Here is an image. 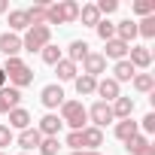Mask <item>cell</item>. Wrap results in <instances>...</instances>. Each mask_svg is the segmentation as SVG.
I'll list each match as a JSON object with an SVG mask.
<instances>
[{"label": "cell", "instance_id": "obj_27", "mask_svg": "<svg viewBox=\"0 0 155 155\" xmlns=\"http://www.w3.org/2000/svg\"><path fill=\"white\" fill-rule=\"evenodd\" d=\"M28 12V21H31V28H37V25H46V3H34L31 9H25Z\"/></svg>", "mask_w": 155, "mask_h": 155}, {"label": "cell", "instance_id": "obj_32", "mask_svg": "<svg viewBox=\"0 0 155 155\" xmlns=\"http://www.w3.org/2000/svg\"><path fill=\"white\" fill-rule=\"evenodd\" d=\"M143 146H149V140H146V137H143V134H134V137H131V140H128V143H125V149H128V152H131V155H137V152H140V149H143Z\"/></svg>", "mask_w": 155, "mask_h": 155}, {"label": "cell", "instance_id": "obj_43", "mask_svg": "<svg viewBox=\"0 0 155 155\" xmlns=\"http://www.w3.org/2000/svg\"><path fill=\"white\" fill-rule=\"evenodd\" d=\"M0 155H3V152H0Z\"/></svg>", "mask_w": 155, "mask_h": 155}, {"label": "cell", "instance_id": "obj_28", "mask_svg": "<svg viewBox=\"0 0 155 155\" xmlns=\"http://www.w3.org/2000/svg\"><path fill=\"white\" fill-rule=\"evenodd\" d=\"M137 37H143V40L155 37V15H146L143 21H137Z\"/></svg>", "mask_w": 155, "mask_h": 155}, {"label": "cell", "instance_id": "obj_6", "mask_svg": "<svg viewBox=\"0 0 155 155\" xmlns=\"http://www.w3.org/2000/svg\"><path fill=\"white\" fill-rule=\"evenodd\" d=\"M79 137H82V152H97V146L104 143V131H101V128H94V125L82 128V131H79Z\"/></svg>", "mask_w": 155, "mask_h": 155}, {"label": "cell", "instance_id": "obj_9", "mask_svg": "<svg viewBox=\"0 0 155 155\" xmlns=\"http://www.w3.org/2000/svg\"><path fill=\"white\" fill-rule=\"evenodd\" d=\"M94 94L104 101V104H110V101H116L122 91H119V82L113 79V76H107V79H101L97 82V88H94Z\"/></svg>", "mask_w": 155, "mask_h": 155}, {"label": "cell", "instance_id": "obj_35", "mask_svg": "<svg viewBox=\"0 0 155 155\" xmlns=\"http://www.w3.org/2000/svg\"><path fill=\"white\" fill-rule=\"evenodd\" d=\"M67 146H70L73 152H82V137H79V131H70V134H67Z\"/></svg>", "mask_w": 155, "mask_h": 155}, {"label": "cell", "instance_id": "obj_8", "mask_svg": "<svg viewBox=\"0 0 155 155\" xmlns=\"http://www.w3.org/2000/svg\"><path fill=\"white\" fill-rule=\"evenodd\" d=\"M104 70H107V58H104V55H97V52H88V55H85V61H82V73H85V76H94V79H97Z\"/></svg>", "mask_w": 155, "mask_h": 155}, {"label": "cell", "instance_id": "obj_31", "mask_svg": "<svg viewBox=\"0 0 155 155\" xmlns=\"http://www.w3.org/2000/svg\"><path fill=\"white\" fill-rule=\"evenodd\" d=\"M40 55H43V61H46V64H52V67L61 61V49H58V46H52V43H49V46H46Z\"/></svg>", "mask_w": 155, "mask_h": 155}, {"label": "cell", "instance_id": "obj_22", "mask_svg": "<svg viewBox=\"0 0 155 155\" xmlns=\"http://www.w3.org/2000/svg\"><path fill=\"white\" fill-rule=\"evenodd\" d=\"M55 73H58L61 82H73V79H76V64L67 61V58H61V61L55 64Z\"/></svg>", "mask_w": 155, "mask_h": 155}, {"label": "cell", "instance_id": "obj_12", "mask_svg": "<svg viewBox=\"0 0 155 155\" xmlns=\"http://www.w3.org/2000/svg\"><path fill=\"white\" fill-rule=\"evenodd\" d=\"M18 101H21V91H18V88H12V85H9V88H6V85L0 88V113H12V110L18 107Z\"/></svg>", "mask_w": 155, "mask_h": 155}, {"label": "cell", "instance_id": "obj_37", "mask_svg": "<svg viewBox=\"0 0 155 155\" xmlns=\"http://www.w3.org/2000/svg\"><path fill=\"white\" fill-rule=\"evenodd\" d=\"M9 143H12V131H9L6 125H0V149L9 146Z\"/></svg>", "mask_w": 155, "mask_h": 155}, {"label": "cell", "instance_id": "obj_13", "mask_svg": "<svg viewBox=\"0 0 155 155\" xmlns=\"http://www.w3.org/2000/svg\"><path fill=\"white\" fill-rule=\"evenodd\" d=\"M110 110H113V119H131V113H134V97L119 94V97L110 104Z\"/></svg>", "mask_w": 155, "mask_h": 155}, {"label": "cell", "instance_id": "obj_11", "mask_svg": "<svg viewBox=\"0 0 155 155\" xmlns=\"http://www.w3.org/2000/svg\"><path fill=\"white\" fill-rule=\"evenodd\" d=\"M40 101H43V107L55 110V107L64 104V88H61V85H46V88L40 91Z\"/></svg>", "mask_w": 155, "mask_h": 155}, {"label": "cell", "instance_id": "obj_25", "mask_svg": "<svg viewBox=\"0 0 155 155\" xmlns=\"http://www.w3.org/2000/svg\"><path fill=\"white\" fill-rule=\"evenodd\" d=\"M79 18H82V25L94 28V25L101 21V12H97V6H94V3H85V6H79Z\"/></svg>", "mask_w": 155, "mask_h": 155}, {"label": "cell", "instance_id": "obj_5", "mask_svg": "<svg viewBox=\"0 0 155 155\" xmlns=\"http://www.w3.org/2000/svg\"><path fill=\"white\" fill-rule=\"evenodd\" d=\"M88 119L94 122V128H107L110 122H113V110H110V104H104V101H94L91 104V110H88Z\"/></svg>", "mask_w": 155, "mask_h": 155}, {"label": "cell", "instance_id": "obj_7", "mask_svg": "<svg viewBox=\"0 0 155 155\" xmlns=\"http://www.w3.org/2000/svg\"><path fill=\"white\" fill-rule=\"evenodd\" d=\"M21 52V37L6 31V34H0V55H6V58H18Z\"/></svg>", "mask_w": 155, "mask_h": 155}, {"label": "cell", "instance_id": "obj_26", "mask_svg": "<svg viewBox=\"0 0 155 155\" xmlns=\"http://www.w3.org/2000/svg\"><path fill=\"white\" fill-rule=\"evenodd\" d=\"M9 28H12V34H15V31H28V28H31L28 12H25V9H12V12H9Z\"/></svg>", "mask_w": 155, "mask_h": 155}, {"label": "cell", "instance_id": "obj_18", "mask_svg": "<svg viewBox=\"0 0 155 155\" xmlns=\"http://www.w3.org/2000/svg\"><path fill=\"white\" fill-rule=\"evenodd\" d=\"M134 134H140V125H137L134 119H122V122H116V137H119L122 143H128Z\"/></svg>", "mask_w": 155, "mask_h": 155}, {"label": "cell", "instance_id": "obj_20", "mask_svg": "<svg viewBox=\"0 0 155 155\" xmlns=\"http://www.w3.org/2000/svg\"><path fill=\"white\" fill-rule=\"evenodd\" d=\"M137 37V21H131V18H125V21H119L116 25V40H122V43H128L131 46V40Z\"/></svg>", "mask_w": 155, "mask_h": 155}, {"label": "cell", "instance_id": "obj_29", "mask_svg": "<svg viewBox=\"0 0 155 155\" xmlns=\"http://www.w3.org/2000/svg\"><path fill=\"white\" fill-rule=\"evenodd\" d=\"M94 31H97V37H101V40H104V43H107V40H113V37H116V25H113V21H110V18H101V21H97V25H94Z\"/></svg>", "mask_w": 155, "mask_h": 155}, {"label": "cell", "instance_id": "obj_3", "mask_svg": "<svg viewBox=\"0 0 155 155\" xmlns=\"http://www.w3.org/2000/svg\"><path fill=\"white\" fill-rule=\"evenodd\" d=\"M61 122L70 125V131H82L88 122V110L82 107V101H64L61 104Z\"/></svg>", "mask_w": 155, "mask_h": 155}, {"label": "cell", "instance_id": "obj_10", "mask_svg": "<svg viewBox=\"0 0 155 155\" xmlns=\"http://www.w3.org/2000/svg\"><path fill=\"white\" fill-rule=\"evenodd\" d=\"M128 55H131L128 61L134 64V70H146V67L152 64V52H149L146 46H131V49H128Z\"/></svg>", "mask_w": 155, "mask_h": 155}, {"label": "cell", "instance_id": "obj_42", "mask_svg": "<svg viewBox=\"0 0 155 155\" xmlns=\"http://www.w3.org/2000/svg\"><path fill=\"white\" fill-rule=\"evenodd\" d=\"M18 155H28V152H18Z\"/></svg>", "mask_w": 155, "mask_h": 155}, {"label": "cell", "instance_id": "obj_15", "mask_svg": "<svg viewBox=\"0 0 155 155\" xmlns=\"http://www.w3.org/2000/svg\"><path fill=\"white\" fill-rule=\"evenodd\" d=\"M128 49H131L128 43H122V40H116V37H113V40H107V52H104V58L125 61V58H128Z\"/></svg>", "mask_w": 155, "mask_h": 155}, {"label": "cell", "instance_id": "obj_19", "mask_svg": "<svg viewBox=\"0 0 155 155\" xmlns=\"http://www.w3.org/2000/svg\"><path fill=\"white\" fill-rule=\"evenodd\" d=\"M134 73H137L134 64L125 58V61H116V67H113V79H116V82H131V79H134Z\"/></svg>", "mask_w": 155, "mask_h": 155}, {"label": "cell", "instance_id": "obj_1", "mask_svg": "<svg viewBox=\"0 0 155 155\" xmlns=\"http://www.w3.org/2000/svg\"><path fill=\"white\" fill-rule=\"evenodd\" d=\"M79 18V3L76 0H58L46 6V25H70Z\"/></svg>", "mask_w": 155, "mask_h": 155}, {"label": "cell", "instance_id": "obj_36", "mask_svg": "<svg viewBox=\"0 0 155 155\" xmlns=\"http://www.w3.org/2000/svg\"><path fill=\"white\" fill-rule=\"evenodd\" d=\"M137 125H140L146 134H152V131H155V113H149V116H146L143 122H137Z\"/></svg>", "mask_w": 155, "mask_h": 155}, {"label": "cell", "instance_id": "obj_4", "mask_svg": "<svg viewBox=\"0 0 155 155\" xmlns=\"http://www.w3.org/2000/svg\"><path fill=\"white\" fill-rule=\"evenodd\" d=\"M52 40V28L49 25H37V28H28L25 31V40H21V49L28 52H43Z\"/></svg>", "mask_w": 155, "mask_h": 155}, {"label": "cell", "instance_id": "obj_16", "mask_svg": "<svg viewBox=\"0 0 155 155\" xmlns=\"http://www.w3.org/2000/svg\"><path fill=\"white\" fill-rule=\"evenodd\" d=\"M9 131H25V128H31V113L28 110H21V107H15L12 113H9V125H6Z\"/></svg>", "mask_w": 155, "mask_h": 155}, {"label": "cell", "instance_id": "obj_17", "mask_svg": "<svg viewBox=\"0 0 155 155\" xmlns=\"http://www.w3.org/2000/svg\"><path fill=\"white\" fill-rule=\"evenodd\" d=\"M40 140H43V134H40L37 128H25V131H18V146H21L25 152L37 149V146H40Z\"/></svg>", "mask_w": 155, "mask_h": 155}, {"label": "cell", "instance_id": "obj_41", "mask_svg": "<svg viewBox=\"0 0 155 155\" xmlns=\"http://www.w3.org/2000/svg\"><path fill=\"white\" fill-rule=\"evenodd\" d=\"M70 155H101V152H70Z\"/></svg>", "mask_w": 155, "mask_h": 155}, {"label": "cell", "instance_id": "obj_34", "mask_svg": "<svg viewBox=\"0 0 155 155\" xmlns=\"http://www.w3.org/2000/svg\"><path fill=\"white\" fill-rule=\"evenodd\" d=\"M94 6H97V12H101V15H110V12H116V9H119L116 0H97Z\"/></svg>", "mask_w": 155, "mask_h": 155}, {"label": "cell", "instance_id": "obj_24", "mask_svg": "<svg viewBox=\"0 0 155 155\" xmlns=\"http://www.w3.org/2000/svg\"><path fill=\"white\" fill-rule=\"evenodd\" d=\"M73 82H76V91H79V97H82V94H94V88H97V79H94V76H85V73H82V76H76Z\"/></svg>", "mask_w": 155, "mask_h": 155}, {"label": "cell", "instance_id": "obj_33", "mask_svg": "<svg viewBox=\"0 0 155 155\" xmlns=\"http://www.w3.org/2000/svg\"><path fill=\"white\" fill-rule=\"evenodd\" d=\"M134 12L143 15V18L152 15V12H155V0H134Z\"/></svg>", "mask_w": 155, "mask_h": 155}, {"label": "cell", "instance_id": "obj_40", "mask_svg": "<svg viewBox=\"0 0 155 155\" xmlns=\"http://www.w3.org/2000/svg\"><path fill=\"white\" fill-rule=\"evenodd\" d=\"M6 9H9V3H6V0H0V15H3Z\"/></svg>", "mask_w": 155, "mask_h": 155}, {"label": "cell", "instance_id": "obj_2", "mask_svg": "<svg viewBox=\"0 0 155 155\" xmlns=\"http://www.w3.org/2000/svg\"><path fill=\"white\" fill-rule=\"evenodd\" d=\"M3 73H6V79H9V85L12 88H25V85H31L34 82V70L21 61V58H6V64H3Z\"/></svg>", "mask_w": 155, "mask_h": 155}, {"label": "cell", "instance_id": "obj_14", "mask_svg": "<svg viewBox=\"0 0 155 155\" xmlns=\"http://www.w3.org/2000/svg\"><path fill=\"white\" fill-rule=\"evenodd\" d=\"M61 125H64V122H61V119H58L55 113H49V116H43V119H40V125H37V131H40L43 137H58V131H61Z\"/></svg>", "mask_w": 155, "mask_h": 155}, {"label": "cell", "instance_id": "obj_38", "mask_svg": "<svg viewBox=\"0 0 155 155\" xmlns=\"http://www.w3.org/2000/svg\"><path fill=\"white\" fill-rule=\"evenodd\" d=\"M137 155H155V146H152V143H149V146H143V149H140V152H137Z\"/></svg>", "mask_w": 155, "mask_h": 155}, {"label": "cell", "instance_id": "obj_30", "mask_svg": "<svg viewBox=\"0 0 155 155\" xmlns=\"http://www.w3.org/2000/svg\"><path fill=\"white\" fill-rule=\"evenodd\" d=\"M37 149H40L43 155H58V149H61V146H58V137H43Z\"/></svg>", "mask_w": 155, "mask_h": 155}, {"label": "cell", "instance_id": "obj_39", "mask_svg": "<svg viewBox=\"0 0 155 155\" xmlns=\"http://www.w3.org/2000/svg\"><path fill=\"white\" fill-rule=\"evenodd\" d=\"M6 85V73H3V67H0V88Z\"/></svg>", "mask_w": 155, "mask_h": 155}, {"label": "cell", "instance_id": "obj_21", "mask_svg": "<svg viewBox=\"0 0 155 155\" xmlns=\"http://www.w3.org/2000/svg\"><path fill=\"white\" fill-rule=\"evenodd\" d=\"M85 55H88V43H85V40H73V43H70V49H67V61L79 64V61H85Z\"/></svg>", "mask_w": 155, "mask_h": 155}, {"label": "cell", "instance_id": "obj_23", "mask_svg": "<svg viewBox=\"0 0 155 155\" xmlns=\"http://www.w3.org/2000/svg\"><path fill=\"white\" fill-rule=\"evenodd\" d=\"M131 82H134V88H137V91L149 94V91L155 88V76H152V73H134V79H131Z\"/></svg>", "mask_w": 155, "mask_h": 155}]
</instances>
